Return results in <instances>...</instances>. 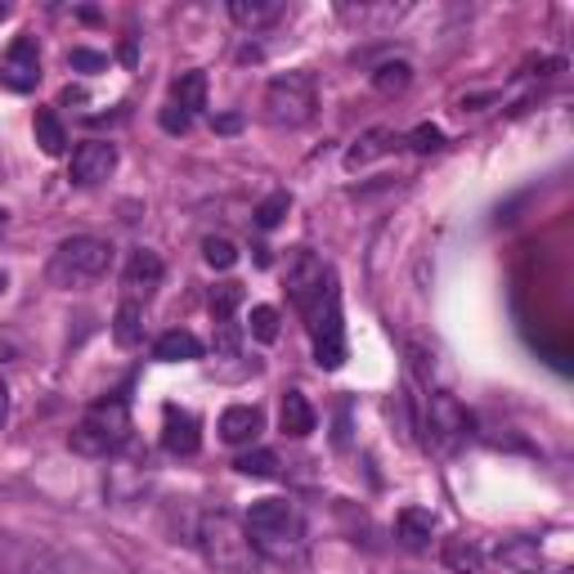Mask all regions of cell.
<instances>
[{
  "label": "cell",
  "instance_id": "cell-1",
  "mask_svg": "<svg viewBox=\"0 0 574 574\" xmlns=\"http://www.w3.org/2000/svg\"><path fill=\"white\" fill-rule=\"evenodd\" d=\"M202 561L215 570V574H261V556H256V543L248 534V525L229 512H207L198 521V534H193Z\"/></svg>",
  "mask_w": 574,
  "mask_h": 574
},
{
  "label": "cell",
  "instance_id": "cell-2",
  "mask_svg": "<svg viewBox=\"0 0 574 574\" xmlns=\"http://www.w3.org/2000/svg\"><path fill=\"white\" fill-rule=\"evenodd\" d=\"M112 243L108 239H94V234H72L54 248L50 265H46V279L63 292H81L90 283H99L108 270H112Z\"/></svg>",
  "mask_w": 574,
  "mask_h": 574
},
{
  "label": "cell",
  "instance_id": "cell-3",
  "mask_svg": "<svg viewBox=\"0 0 574 574\" xmlns=\"http://www.w3.org/2000/svg\"><path fill=\"white\" fill-rule=\"evenodd\" d=\"M261 108H265V122H270V127L296 131V127H305V122L314 118V108H319V85H314V77H310L305 68L279 72V77L265 85Z\"/></svg>",
  "mask_w": 574,
  "mask_h": 574
},
{
  "label": "cell",
  "instance_id": "cell-4",
  "mask_svg": "<svg viewBox=\"0 0 574 574\" xmlns=\"http://www.w3.org/2000/svg\"><path fill=\"white\" fill-rule=\"evenodd\" d=\"M131 440V413L127 400H99L77 426H72V449L85 457H108Z\"/></svg>",
  "mask_w": 574,
  "mask_h": 574
},
{
  "label": "cell",
  "instance_id": "cell-5",
  "mask_svg": "<svg viewBox=\"0 0 574 574\" xmlns=\"http://www.w3.org/2000/svg\"><path fill=\"white\" fill-rule=\"evenodd\" d=\"M305 328H310V341H314V364L319 369H341V364H346V328H341L336 274H328L319 301L305 310Z\"/></svg>",
  "mask_w": 574,
  "mask_h": 574
},
{
  "label": "cell",
  "instance_id": "cell-6",
  "mask_svg": "<svg viewBox=\"0 0 574 574\" xmlns=\"http://www.w3.org/2000/svg\"><path fill=\"white\" fill-rule=\"evenodd\" d=\"M248 534L256 547H270V552H292L301 543V512L288 503V499H261L252 503L248 512Z\"/></svg>",
  "mask_w": 574,
  "mask_h": 574
},
{
  "label": "cell",
  "instance_id": "cell-7",
  "mask_svg": "<svg viewBox=\"0 0 574 574\" xmlns=\"http://www.w3.org/2000/svg\"><path fill=\"white\" fill-rule=\"evenodd\" d=\"M422 431H426V444H435V449H457V444L472 435V417H467V409L457 404L453 395L431 391V395H426V409H422Z\"/></svg>",
  "mask_w": 574,
  "mask_h": 574
},
{
  "label": "cell",
  "instance_id": "cell-8",
  "mask_svg": "<svg viewBox=\"0 0 574 574\" xmlns=\"http://www.w3.org/2000/svg\"><path fill=\"white\" fill-rule=\"evenodd\" d=\"M328 274H332V270H328L310 248H292V252H288V270H283V279H288V301L305 314V310L319 301Z\"/></svg>",
  "mask_w": 574,
  "mask_h": 574
},
{
  "label": "cell",
  "instance_id": "cell-9",
  "mask_svg": "<svg viewBox=\"0 0 574 574\" xmlns=\"http://www.w3.org/2000/svg\"><path fill=\"white\" fill-rule=\"evenodd\" d=\"M118 162H122L118 144H108V140H85V144L72 149L68 180H72L77 189H94V184H103L112 171H118Z\"/></svg>",
  "mask_w": 574,
  "mask_h": 574
},
{
  "label": "cell",
  "instance_id": "cell-10",
  "mask_svg": "<svg viewBox=\"0 0 574 574\" xmlns=\"http://www.w3.org/2000/svg\"><path fill=\"white\" fill-rule=\"evenodd\" d=\"M37 81H41V50L32 37H19L6 50V59H0V85L14 94H28V90H37Z\"/></svg>",
  "mask_w": 574,
  "mask_h": 574
},
{
  "label": "cell",
  "instance_id": "cell-11",
  "mask_svg": "<svg viewBox=\"0 0 574 574\" xmlns=\"http://www.w3.org/2000/svg\"><path fill=\"white\" fill-rule=\"evenodd\" d=\"M162 256L149 252V248H135L127 270H122V288H127V301H149L158 288H162Z\"/></svg>",
  "mask_w": 574,
  "mask_h": 574
},
{
  "label": "cell",
  "instance_id": "cell-12",
  "mask_svg": "<svg viewBox=\"0 0 574 574\" xmlns=\"http://www.w3.org/2000/svg\"><path fill=\"white\" fill-rule=\"evenodd\" d=\"M162 449L171 457H193L202 449V435H198V417L180 404H167L162 409Z\"/></svg>",
  "mask_w": 574,
  "mask_h": 574
},
{
  "label": "cell",
  "instance_id": "cell-13",
  "mask_svg": "<svg viewBox=\"0 0 574 574\" xmlns=\"http://www.w3.org/2000/svg\"><path fill=\"white\" fill-rule=\"evenodd\" d=\"M265 431V413L256 404H234L220 413V440L224 444H256V435Z\"/></svg>",
  "mask_w": 574,
  "mask_h": 574
},
{
  "label": "cell",
  "instance_id": "cell-14",
  "mask_svg": "<svg viewBox=\"0 0 574 574\" xmlns=\"http://www.w3.org/2000/svg\"><path fill=\"white\" fill-rule=\"evenodd\" d=\"M153 360H162V364H193V360H202V341L189 328H171V332H162L153 341Z\"/></svg>",
  "mask_w": 574,
  "mask_h": 574
},
{
  "label": "cell",
  "instance_id": "cell-15",
  "mask_svg": "<svg viewBox=\"0 0 574 574\" xmlns=\"http://www.w3.org/2000/svg\"><path fill=\"white\" fill-rule=\"evenodd\" d=\"M288 10H283V0H229V19H234L239 28L248 32H261L270 23H279Z\"/></svg>",
  "mask_w": 574,
  "mask_h": 574
},
{
  "label": "cell",
  "instance_id": "cell-16",
  "mask_svg": "<svg viewBox=\"0 0 574 574\" xmlns=\"http://www.w3.org/2000/svg\"><path fill=\"white\" fill-rule=\"evenodd\" d=\"M279 426H283V435L305 440V435L319 426V413H314V404H310L301 391H288L283 404H279Z\"/></svg>",
  "mask_w": 574,
  "mask_h": 574
},
{
  "label": "cell",
  "instance_id": "cell-17",
  "mask_svg": "<svg viewBox=\"0 0 574 574\" xmlns=\"http://www.w3.org/2000/svg\"><path fill=\"white\" fill-rule=\"evenodd\" d=\"M391 144H395V131H391V127H373V131H364V135L355 140V149L346 153V167L360 171V167L377 162L382 153H391Z\"/></svg>",
  "mask_w": 574,
  "mask_h": 574
},
{
  "label": "cell",
  "instance_id": "cell-18",
  "mask_svg": "<svg viewBox=\"0 0 574 574\" xmlns=\"http://www.w3.org/2000/svg\"><path fill=\"white\" fill-rule=\"evenodd\" d=\"M395 534L404 538V547H426L431 534H435V516L426 507H404L395 516Z\"/></svg>",
  "mask_w": 574,
  "mask_h": 574
},
{
  "label": "cell",
  "instance_id": "cell-19",
  "mask_svg": "<svg viewBox=\"0 0 574 574\" xmlns=\"http://www.w3.org/2000/svg\"><path fill=\"white\" fill-rule=\"evenodd\" d=\"M171 103L184 108L189 118H193V112H202L207 108V72H180L171 81Z\"/></svg>",
  "mask_w": 574,
  "mask_h": 574
},
{
  "label": "cell",
  "instance_id": "cell-20",
  "mask_svg": "<svg viewBox=\"0 0 574 574\" xmlns=\"http://www.w3.org/2000/svg\"><path fill=\"white\" fill-rule=\"evenodd\" d=\"M112 336H118V346H140L144 341V305L140 301H122L118 305V319H112Z\"/></svg>",
  "mask_w": 574,
  "mask_h": 574
},
{
  "label": "cell",
  "instance_id": "cell-21",
  "mask_svg": "<svg viewBox=\"0 0 574 574\" xmlns=\"http://www.w3.org/2000/svg\"><path fill=\"white\" fill-rule=\"evenodd\" d=\"M37 144H41L46 158H63L68 153V131H63L54 108H37Z\"/></svg>",
  "mask_w": 574,
  "mask_h": 574
},
{
  "label": "cell",
  "instance_id": "cell-22",
  "mask_svg": "<svg viewBox=\"0 0 574 574\" xmlns=\"http://www.w3.org/2000/svg\"><path fill=\"white\" fill-rule=\"evenodd\" d=\"M413 85V63L409 59H386L373 68V90L382 94H404Z\"/></svg>",
  "mask_w": 574,
  "mask_h": 574
},
{
  "label": "cell",
  "instance_id": "cell-23",
  "mask_svg": "<svg viewBox=\"0 0 574 574\" xmlns=\"http://www.w3.org/2000/svg\"><path fill=\"white\" fill-rule=\"evenodd\" d=\"M444 565H449L453 574H481L485 556H481V547L467 543V538H449V543H444Z\"/></svg>",
  "mask_w": 574,
  "mask_h": 574
},
{
  "label": "cell",
  "instance_id": "cell-24",
  "mask_svg": "<svg viewBox=\"0 0 574 574\" xmlns=\"http://www.w3.org/2000/svg\"><path fill=\"white\" fill-rule=\"evenodd\" d=\"M499 561H503V565H512L516 574H538V543H534V538L503 543V547H499Z\"/></svg>",
  "mask_w": 574,
  "mask_h": 574
},
{
  "label": "cell",
  "instance_id": "cell-25",
  "mask_svg": "<svg viewBox=\"0 0 574 574\" xmlns=\"http://www.w3.org/2000/svg\"><path fill=\"white\" fill-rule=\"evenodd\" d=\"M243 476H256V481H274L279 476V453H270V449H252V453H243L239 463H234Z\"/></svg>",
  "mask_w": 574,
  "mask_h": 574
},
{
  "label": "cell",
  "instance_id": "cell-26",
  "mask_svg": "<svg viewBox=\"0 0 574 574\" xmlns=\"http://www.w3.org/2000/svg\"><path fill=\"white\" fill-rule=\"evenodd\" d=\"M202 261L211 270H234L239 265V248L229 239H220V234H211V239H202Z\"/></svg>",
  "mask_w": 574,
  "mask_h": 574
},
{
  "label": "cell",
  "instance_id": "cell-27",
  "mask_svg": "<svg viewBox=\"0 0 574 574\" xmlns=\"http://www.w3.org/2000/svg\"><path fill=\"white\" fill-rule=\"evenodd\" d=\"M239 301H243V283H215L211 296H207V305H211L215 319H234Z\"/></svg>",
  "mask_w": 574,
  "mask_h": 574
},
{
  "label": "cell",
  "instance_id": "cell-28",
  "mask_svg": "<svg viewBox=\"0 0 574 574\" xmlns=\"http://www.w3.org/2000/svg\"><path fill=\"white\" fill-rule=\"evenodd\" d=\"M252 336L256 341H265V346H270V341H279V310L274 305H252Z\"/></svg>",
  "mask_w": 574,
  "mask_h": 574
},
{
  "label": "cell",
  "instance_id": "cell-29",
  "mask_svg": "<svg viewBox=\"0 0 574 574\" xmlns=\"http://www.w3.org/2000/svg\"><path fill=\"white\" fill-rule=\"evenodd\" d=\"M288 207H292V198H288L283 189H279V193H270V198L256 207V224H261V229H274V224L288 215Z\"/></svg>",
  "mask_w": 574,
  "mask_h": 574
},
{
  "label": "cell",
  "instance_id": "cell-30",
  "mask_svg": "<svg viewBox=\"0 0 574 574\" xmlns=\"http://www.w3.org/2000/svg\"><path fill=\"white\" fill-rule=\"evenodd\" d=\"M158 122H162V131H167V135H184V131L193 127V118H189V112H184V108H175L171 99L162 103V112H158Z\"/></svg>",
  "mask_w": 574,
  "mask_h": 574
},
{
  "label": "cell",
  "instance_id": "cell-31",
  "mask_svg": "<svg viewBox=\"0 0 574 574\" xmlns=\"http://www.w3.org/2000/svg\"><path fill=\"white\" fill-rule=\"evenodd\" d=\"M409 149H413V153H440V149H444V131H440V127H417V131L409 135Z\"/></svg>",
  "mask_w": 574,
  "mask_h": 574
},
{
  "label": "cell",
  "instance_id": "cell-32",
  "mask_svg": "<svg viewBox=\"0 0 574 574\" xmlns=\"http://www.w3.org/2000/svg\"><path fill=\"white\" fill-rule=\"evenodd\" d=\"M215 351L220 355H239V328H234V319H215Z\"/></svg>",
  "mask_w": 574,
  "mask_h": 574
},
{
  "label": "cell",
  "instance_id": "cell-33",
  "mask_svg": "<svg viewBox=\"0 0 574 574\" xmlns=\"http://www.w3.org/2000/svg\"><path fill=\"white\" fill-rule=\"evenodd\" d=\"M68 63H72V68H81V72H99V68H108V59H103V54H94V50H72V54H68Z\"/></svg>",
  "mask_w": 574,
  "mask_h": 574
},
{
  "label": "cell",
  "instance_id": "cell-34",
  "mask_svg": "<svg viewBox=\"0 0 574 574\" xmlns=\"http://www.w3.org/2000/svg\"><path fill=\"white\" fill-rule=\"evenodd\" d=\"M14 360H23V346L10 332H0V364H14Z\"/></svg>",
  "mask_w": 574,
  "mask_h": 574
},
{
  "label": "cell",
  "instance_id": "cell-35",
  "mask_svg": "<svg viewBox=\"0 0 574 574\" xmlns=\"http://www.w3.org/2000/svg\"><path fill=\"white\" fill-rule=\"evenodd\" d=\"M6 417H10V386L0 382V426H6Z\"/></svg>",
  "mask_w": 574,
  "mask_h": 574
},
{
  "label": "cell",
  "instance_id": "cell-36",
  "mask_svg": "<svg viewBox=\"0 0 574 574\" xmlns=\"http://www.w3.org/2000/svg\"><path fill=\"white\" fill-rule=\"evenodd\" d=\"M6 292H10V274H6V270H0V296H6Z\"/></svg>",
  "mask_w": 574,
  "mask_h": 574
},
{
  "label": "cell",
  "instance_id": "cell-37",
  "mask_svg": "<svg viewBox=\"0 0 574 574\" xmlns=\"http://www.w3.org/2000/svg\"><path fill=\"white\" fill-rule=\"evenodd\" d=\"M0 224H6V207H0Z\"/></svg>",
  "mask_w": 574,
  "mask_h": 574
}]
</instances>
